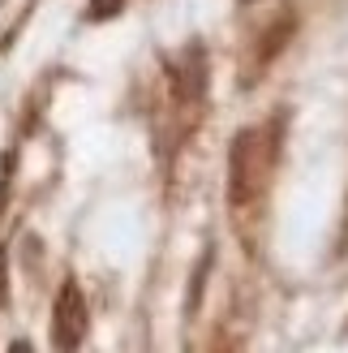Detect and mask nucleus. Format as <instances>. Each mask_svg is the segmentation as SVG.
Instances as JSON below:
<instances>
[{
    "mask_svg": "<svg viewBox=\"0 0 348 353\" xmlns=\"http://www.w3.org/2000/svg\"><path fill=\"white\" fill-rule=\"evenodd\" d=\"M275 160V143L267 130H241L228 147V203L250 207L267 190V172Z\"/></svg>",
    "mask_w": 348,
    "mask_h": 353,
    "instance_id": "1",
    "label": "nucleus"
},
{
    "mask_svg": "<svg viewBox=\"0 0 348 353\" xmlns=\"http://www.w3.org/2000/svg\"><path fill=\"white\" fill-rule=\"evenodd\" d=\"M86 297L78 289V280H65L56 293V306H52V341L61 353H78V345L86 341Z\"/></svg>",
    "mask_w": 348,
    "mask_h": 353,
    "instance_id": "2",
    "label": "nucleus"
},
{
    "mask_svg": "<svg viewBox=\"0 0 348 353\" xmlns=\"http://www.w3.org/2000/svg\"><path fill=\"white\" fill-rule=\"evenodd\" d=\"M292 30H297V13H292L288 5L271 17V22L263 26V34H258V52H254V61H258V69H267L280 52L288 48V39H292Z\"/></svg>",
    "mask_w": 348,
    "mask_h": 353,
    "instance_id": "3",
    "label": "nucleus"
},
{
    "mask_svg": "<svg viewBox=\"0 0 348 353\" xmlns=\"http://www.w3.org/2000/svg\"><path fill=\"white\" fill-rule=\"evenodd\" d=\"M120 9H125V0H91V9H86V13H91L95 22H108V17H116Z\"/></svg>",
    "mask_w": 348,
    "mask_h": 353,
    "instance_id": "4",
    "label": "nucleus"
},
{
    "mask_svg": "<svg viewBox=\"0 0 348 353\" xmlns=\"http://www.w3.org/2000/svg\"><path fill=\"white\" fill-rule=\"evenodd\" d=\"M9 297V254H5V245H0V302Z\"/></svg>",
    "mask_w": 348,
    "mask_h": 353,
    "instance_id": "5",
    "label": "nucleus"
},
{
    "mask_svg": "<svg viewBox=\"0 0 348 353\" xmlns=\"http://www.w3.org/2000/svg\"><path fill=\"white\" fill-rule=\"evenodd\" d=\"M9 353H34V349H30L26 341H13V345H9Z\"/></svg>",
    "mask_w": 348,
    "mask_h": 353,
    "instance_id": "6",
    "label": "nucleus"
},
{
    "mask_svg": "<svg viewBox=\"0 0 348 353\" xmlns=\"http://www.w3.org/2000/svg\"><path fill=\"white\" fill-rule=\"evenodd\" d=\"M241 5H254V0H241Z\"/></svg>",
    "mask_w": 348,
    "mask_h": 353,
    "instance_id": "7",
    "label": "nucleus"
}]
</instances>
